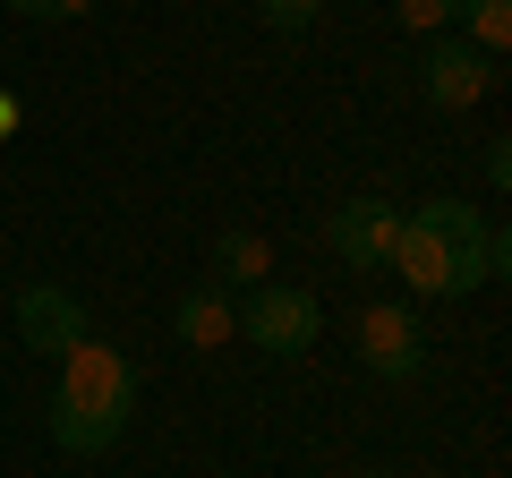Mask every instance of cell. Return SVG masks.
Instances as JSON below:
<instances>
[{
	"instance_id": "cell-3",
	"label": "cell",
	"mask_w": 512,
	"mask_h": 478,
	"mask_svg": "<svg viewBox=\"0 0 512 478\" xmlns=\"http://www.w3.org/2000/svg\"><path fill=\"white\" fill-rule=\"evenodd\" d=\"M239 333H248L265 359H299V350L325 342V308H316V291H299V282H256L248 308H239Z\"/></svg>"
},
{
	"instance_id": "cell-2",
	"label": "cell",
	"mask_w": 512,
	"mask_h": 478,
	"mask_svg": "<svg viewBox=\"0 0 512 478\" xmlns=\"http://www.w3.org/2000/svg\"><path fill=\"white\" fill-rule=\"evenodd\" d=\"M410 222H419V231L444 248V265H453L461 291H478V282L504 274V248H512V239L495 231L478 205H461V197H427V205H410Z\"/></svg>"
},
{
	"instance_id": "cell-1",
	"label": "cell",
	"mask_w": 512,
	"mask_h": 478,
	"mask_svg": "<svg viewBox=\"0 0 512 478\" xmlns=\"http://www.w3.org/2000/svg\"><path fill=\"white\" fill-rule=\"evenodd\" d=\"M137 419V359L111 342H77L60 359V385H52V444L60 453H111Z\"/></svg>"
},
{
	"instance_id": "cell-4",
	"label": "cell",
	"mask_w": 512,
	"mask_h": 478,
	"mask_svg": "<svg viewBox=\"0 0 512 478\" xmlns=\"http://www.w3.org/2000/svg\"><path fill=\"white\" fill-rule=\"evenodd\" d=\"M359 359H367V376H384V385H410V376L427 368L419 308H410V299H376V308L359 316Z\"/></svg>"
},
{
	"instance_id": "cell-11",
	"label": "cell",
	"mask_w": 512,
	"mask_h": 478,
	"mask_svg": "<svg viewBox=\"0 0 512 478\" xmlns=\"http://www.w3.org/2000/svg\"><path fill=\"white\" fill-rule=\"evenodd\" d=\"M256 18L274 26V35H308V26L325 18V0H256Z\"/></svg>"
},
{
	"instance_id": "cell-16",
	"label": "cell",
	"mask_w": 512,
	"mask_h": 478,
	"mask_svg": "<svg viewBox=\"0 0 512 478\" xmlns=\"http://www.w3.org/2000/svg\"><path fill=\"white\" fill-rule=\"evenodd\" d=\"M359 478H393V470H359Z\"/></svg>"
},
{
	"instance_id": "cell-9",
	"label": "cell",
	"mask_w": 512,
	"mask_h": 478,
	"mask_svg": "<svg viewBox=\"0 0 512 478\" xmlns=\"http://www.w3.org/2000/svg\"><path fill=\"white\" fill-rule=\"evenodd\" d=\"M265 274H274V248H265L256 231H222L214 239V282L222 291H256Z\"/></svg>"
},
{
	"instance_id": "cell-10",
	"label": "cell",
	"mask_w": 512,
	"mask_h": 478,
	"mask_svg": "<svg viewBox=\"0 0 512 478\" xmlns=\"http://www.w3.org/2000/svg\"><path fill=\"white\" fill-rule=\"evenodd\" d=\"M453 35L470 43V52L504 60V43H512V0H461V18H453Z\"/></svg>"
},
{
	"instance_id": "cell-8",
	"label": "cell",
	"mask_w": 512,
	"mask_h": 478,
	"mask_svg": "<svg viewBox=\"0 0 512 478\" xmlns=\"http://www.w3.org/2000/svg\"><path fill=\"white\" fill-rule=\"evenodd\" d=\"M171 333H180L188 350H222L239 333V308L222 282H197V291H180V308H171Z\"/></svg>"
},
{
	"instance_id": "cell-14",
	"label": "cell",
	"mask_w": 512,
	"mask_h": 478,
	"mask_svg": "<svg viewBox=\"0 0 512 478\" xmlns=\"http://www.w3.org/2000/svg\"><path fill=\"white\" fill-rule=\"evenodd\" d=\"M487 188H495V197H504V188H512V146H504V137H495V146H487Z\"/></svg>"
},
{
	"instance_id": "cell-7",
	"label": "cell",
	"mask_w": 512,
	"mask_h": 478,
	"mask_svg": "<svg viewBox=\"0 0 512 478\" xmlns=\"http://www.w3.org/2000/svg\"><path fill=\"white\" fill-rule=\"evenodd\" d=\"M18 342L35 350V359H69V350L86 342V308H77V291H60V282H26V291H18Z\"/></svg>"
},
{
	"instance_id": "cell-5",
	"label": "cell",
	"mask_w": 512,
	"mask_h": 478,
	"mask_svg": "<svg viewBox=\"0 0 512 478\" xmlns=\"http://www.w3.org/2000/svg\"><path fill=\"white\" fill-rule=\"evenodd\" d=\"M495 77H504V69H495L487 52H470L461 35H427V52H419V94H427L436 111H470V103H487Z\"/></svg>"
},
{
	"instance_id": "cell-12",
	"label": "cell",
	"mask_w": 512,
	"mask_h": 478,
	"mask_svg": "<svg viewBox=\"0 0 512 478\" xmlns=\"http://www.w3.org/2000/svg\"><path fill=\"white\" fill-rule=\"evenodd\" d=\"M453 18H461V0H402L410 35H453Z\"/></svg>"
},
{
	"instance_id": "cell-6",
	"label": "cell",
	"mask_w": 512,
	"mask_h": 478,
	"mask_svg": "<svg viewBox=\"0 0 512 478\" xmlns=\"http://www.w3.org/2000/svg\"><path fill=\"white\" fill-rule=\"evenodd\" d=\"M393 239H402V214L384 197H350V205H333V222H325V248L350 274H376V265L393 257Z\"/></svg>"
},
{
	"instance_id": "cell-13",
	"label": "cell",
	"mask_w": 512,
	"mask_h": 478,
	"mask_svg": "<svg viewBox=\"0 0 512 478\" xmlns=\"http://www.w3.org/2000/svg\"><path fill=\"white\" fill-rule=\"evenodd\" d=\"M18 18H35V26H69V18H94L103 0H9Z\"/></svg>"
},
{
	"instance_id": "cell-15",
	"label": "cell",
	"mask_w": 512,
	"mask_h": 478,
	"mask_svg": "<svg viewBox=\"0 0 512 478\" xmlns=\"http://www.w3.org/2000/svg\"><path fill=\"white\" fill-rule=\"evenodd\" d=\"M26 129V103H18V94H9V86H0V146H9V137H18Z\"/></svg>"
}]
</instances>
